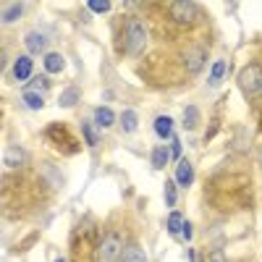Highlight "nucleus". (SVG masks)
I'll use <instances>...</instances> for the list:
<instances>
[{
    "label": "nucleus",
    "mask_w": 262,
    "mask_h": 262,
    "mask_svg": "<svg viewBox=\"0 0 262 262\" xmlns=\"http://www.w3.org/2000/svg\"><path fill=\"white\" fill-rule=\"evenodd\" d=\"M90 252H92L90 233H81V236H79V242L74 244V262H92Z\"/></svg>",
    "instance_id": "6"
},
{
    "label": "nucleus",
    "mask_w": 262,
    "mask_h": 262,
    "mask_svg": "<svg viewBox=\"0 0 262 262\" xmlns=\"http://www.w3.org/2000/svg\"><path fill=\"white\" fill-rule=\"evenodd\" d=\"M90 8L97 11V13H105V11H111V3H107V0H92Z\"/></svg>",
    "instance_id": "25"
},
{
    "label": "nucleus",
    "mask_w": 262,
    "mask_h": 262,
    "mask_svg": "<svg viewBox=\"0 0 262 262\" xmlns=\"http://www.w3.org/2000/svg\"><path fill=\"white\" fill-rule=\"evenodd\" d=\"M144 45H147V32L142 27V21L128 18L126 21V53L137 58V55H142Z\"/></svg>",
    "instance_id": "2"
},
{
    "label": "nucleus",
    "mask_w": 262,
    "mask_h": 262,
    "mask_svg": "<svg viewBox=\"0 0 262 262\" xmlns=\"http://www.w3.org/2000/svg\"><path fill=\"white\" fill-rule=\"evenodd\" d=\"M79 95H81V92L76 90V86H71V90H66V92L60 95V105H63V107H71V105L79 100Z\"/></svg>",
    "instance_id": "21"
},
{
    "label": "nucleus",
    "mask_w": 262,
    "mask_h": 262,
    "mask_svg": "<svg viewBox=\"0 0 262 262\" xmlns=\"http://www.w3.org/2000/svg\"><path fill=\"white\" fill-rule=\"evenodd\" d=\"M238 86H242L244 95H257L262 90V69L257 63H249L247 69H242V74H238Z\"/></svg>",
    "instance_id": "4"
},
{
    "label": "nucleus",
    "mask_w": 262,
    "mask_h": 262,
    "mask_svg": "<svg viewBox=\"0 0 262 262\" xmlns=\"http://www.w3.org/2000/svg\"><path fill=\"white\" fill-rule=\"evenodd\" d=\"M32 76V58L29 55H18L13 63V79L16 81H27Z\"/></svg>",
    "instance_id": "7"
},
{
    "label": "nucleus",
    "mask_w": 262,
    "mask_h": 262,
    "mask_svg": "<svg viewBox=\"0 0 262 262\" xmlns=\"http://www.w3.org/2000/svg\"><path fill=\"white\" fill-rule=\"evenodd\" d=\"M176 181H165V202L168 205H176Z\"/></svg>",
    "instance_id": "23"
},
{
    "label": "nucleus",
    "mask_w": 262,
    "mask_h": 262,
    "mask_svg": "<svg viewBox=\"0 0 262 262\" xmlns=\"http://www.w3.org/2000/svg\"><path fill=\"white\" fill-rule=\"evenodd\" d=\"M81 131H84V137H86V144H92V147H95V144H97V137H95L92 126H90V123H84V126H81Z\"/></svg>",
    "instance_id": "26"
},
{
    "label": "nucleus",
    "mask_w": 262,
    "mask_h": 262,
    "mask_svg": "<svg viewBox=\"0 0 262 262\" xmlns=\"http://www.w3.org/2000/svg\"><path fill=\"white\" fill-rule=\"evenodd\" d=\"M123 242H121V236L118 233H105L102 236V242L97 247V259L100 262H118L123 257Z\"/></svg>",
    "instance_id": "3"
},
{
    "label": "nucleus",
    "mask_w": 262,
    "mask_h": 262,
    "mask_svg": "<svg viewBox=\"0 0 262 262\" xmlns=\"http://www.w3.org/2000/svg\"><path fill=\"white\" fill-rule=\"evenodd\" d=\"M168 165V149L165 147H155L152 149V168H165Z\"/></svg>",
    "instance_id": "16"
},
{
    "label": "nucleus",
    "mask_w": 262,
    "mask_h": 262,
    "mask_svg": "<svg viewBox=\"0 0 262 262\" xmlns=\"http://www.w3.org/2000/svg\"><path fill=\"white\" fill-rule=\"evenodd\" d=\"M210 262H226L223 252H212V254H210Z\"/></svg>",
    "instance_id": "27"
},
{
    "label": "nucleus",
    "mask_w": 262,
    "mask_h": 262,
    "mask_svg": "<svg viewBox=\"0 0 262 262\" xmlns=\"http://www.w3.org/2000/svg\"><path fill=\"white\" fill-rule=\"evenodd\" d=\"M168 13H170V18L176 21V24H181V27H191V24H196L200 21V6L196 3H191V0H179V3H170L168 6Z\"/></svg>",
    "instance_id": "1"
},
{
    "label": "nucleus",
    "mask_w": 262,
    "mask_h": 262,
    "mask_svg": "<svg viewBox=\"0 0 262 262\" xmlns=\"http://www.w3.org/2000/svg\"><path fill=\"white\" fill-rule=\"evenodd\" d=\"M21 13H24V3H13V6H6V11H3V21H6V24H11V21L21 18Z\"/></svg>",
    "instance_id": "17"
},
{
    "label": "nucleus",
    "mask_w": 262,
    "mask_h": 262,
    "mask_svg": "<svg viewBox=\"0 0 262 262\" xmlns=\"http://www.w3.org/2000/svg\"><path fill=\"white\" fill-rule=\"evenodd\" d=\"M24 42H27L29 53H42V50H45V45H48V37L39 34V32H29Z\"/></svg>",
    "instance_id": "10"
},
{
    "label": "nucleus",
    "mask_w": 262,
    "mask_h": 262,
    "mask_svg": "<svg viewBox=\"0 0 262 262\" xmlns=\"http://www.w3.org/2000/svg\"><path fill=\"white\" fill-rule=\"evenodd\" d=\"M24 160H27V152L21 147H8L6 155H3L6 168H18V165H24Z\"/></svg>",
    "instance_id": "9"
},
{
    "label": "nucleus",
    "mask_w": 262,
    "mask_h": 262,
    "mask_svg": "<svg viewBox=\"0 0 262 262\" xmlns=\"http://www.w3.org/2000/svg\"><path fill=\"white\" fill-rule=\"evenodd\" d=\"M121 262H147V257H144V252L139 249V247H126L123 249V257H121Z\"/></svg>",
    "instance_id": "14"
},
{
    "label": "nucleus",
    "mask_w": 262,
    "mask_h": 262,
    "mask_svg": "<svg viewBox=\"0 0 262 262\" xmlns=\"http://www.w3.org/2000/svg\"><path fill=\"white\" fill-rule=\"evenodd\" d=\"M24 102H27V107H32V111H39L42 105H45V100H42V95H37V92H24Z\"/></svg>",
    "instance_id": "20"
},
{
    "label": "nucleus",
    "mask_w": 262,
    "mask_h": 262,
    "mask_svg": "<svg viewBox=\"0 0 262 262\" xmlns=\"http://www.w3.org/2000/svg\"><path fill=\"white\" fill-rule=\"evenodd\" d=\"M184 66L189 74H200L202 66H205V50L202 48H191L184 53Z\"/></svg>",
    "instance_id": "5"
},
{
    "label": "nucleus",
    "mask_w": 262,
    "mask_h": 262,
    "mask_svg": "<svg viewBox=\"0 0 262 262\" xmlns=\"http://www.w3.org/2000/svg\"><path fill=\"white\" fill-rule=\"evenodd\" d=\"M184 215L181 212H170V217H168V231L170 233H179V231H184Z\"/></svg>",
    "instance_id": "19"
},
{
    "label": "nucleus",
    "mask_w": 262,
    "mask_h": 262,
    "mask_svg": "<svg viewBox=\"0 0 262 262\" xmlns=\"http://www.w3.org/2000/svg\"><path fill=\"white\" fill-rule=\"evenodd\" d=\"M196 121H200V111H196L194 105H189L186 111H184V128H196Z\"/></svg>",
    "instance_id": "18"
},
{
    "label": "nucleus",
    "mask_w": 262,
    "mask_h": 262,
    "mask_svg": "<svg viewBox=\"0 0 262 262\" xmlns=\"http://www.w3.org/2000/svg\"><path fill=\"white\" fill-rule=\"evenodd\" d=\"M45 90H48V79L45 76H37V81L29 86V92H37V95H42Z\"/></svg>",
    "instance_id": "24"
},
{
    "label": "nucleus",
    "mask_w": 262,
    "mask_h": 262,
    "mask_svg": "<svg viewBox=\"0 0 262 262\" xmlns=\"http://www.w3.org/2000/svg\"><path fill=\"white\" fill-rule=\"evenodd\" d=\"M121 121H123V128H126V131H137V113H134V111H126V113L121 116Z\"/></svg>",
    "instance_id": "22"
},
{
    "label": "nucleus",
    "mask_w": 262,
    "mask_h": 262,
    "mask_svg": "<svg viewBox=\"0 0 262 262\" xmlns=\"http://www.w3.org/2000/svg\"><path fill=\"white\" fill-rule=\"evenodd\" d=\"M58 262H63V259H58Z\"/></svg>",
    "instance_id": "29"
},
{
    "label": "nucleus",
    "mask_w": 262,
    "mask_h": 262,
    "mask_svg": "<svg viewBox=\"0 0 262 262\" xmlns=\"http://www.w3.org/2000/svg\"><path fill=\"white\" fill-rule=\"evenodd\" d=\"M179 155H181V144L173 142V158H179Z\"/></svg>",
    "instance_id": "28"
},
{
    "label": "nucleus",
    "mask_w": 262,
    "mask_h": 262,
    "mask_svg": "<svg viewBox=\"0 0 262 262\" xmlns=\"http://www.w3.org/2000/svg\"><path fill=\"white\" fill-rule=\"evenodd\" d=\"M95 121H97V126L107 128V126H113L116 116H113V111H111V107H97V111H95Z\"/></svg>",
    "instance_id": "13"
},
{
    "label": "nucleus",
    "mask_w": 262,
    "mask_h": 262,
    "mask_svg": "<svg viewBox=\"0 0 262 262\" xmlns=\"http://www.w3.org/2000/svg\"><path fill=\"white\" fill-rule=\"evenodd\" d=\"M63 66H66V60H63L60 53H48V55H45V69H48L50 74H60Z\"/></svg>",
    "instance_id": "12"
},
{
    "label": "nucleus",
    "mask_w": 262,
    "mask_h": 262,
    "mask_svg": "<svg viewBox=\"0 0 262 262\" xmlns=\"http://www.w3.org/2000/svg\"><path fill=\"white\" fill-rule=\"evenodd\" d=\"M155 134H158L160 139H168V137L173 134V121H170L168 116H158V118H155Z\"/></svg>",
    "instance_id": "11"
},
{
    "label": "nucleus",
    "mask_w": 262,
    "mask_h": 262,
    "mask_svg": "<svg viewBox=\"0 0 262 262\" xmlns=\"http://www.w3.org/2000/svg\"><path fill=\"white\" fill-rule=\"evenodd\" d=\"M226 69H228V66H226V60H217V63L212 66V74H210V86H217V84L223 81V76H226Z\"/></svg>",
    "instance_id": "15"
},
{
    "label": "nucleus",
    "mask_w": 262,
    "mask_h": 262,
    "mask_svg": "<svg viewBox=\"0 0 262 262\" xmlns=\"http://www.w3.org/2000/svg\"><path fill=\"white\" fill-rule=\"evenodd\" d=\"M191 181H194V168H191V163L189 160H179V168H176V184H181V186H191Z\"/></svg>",
    "instance_id": "8"
}]
</instances>
